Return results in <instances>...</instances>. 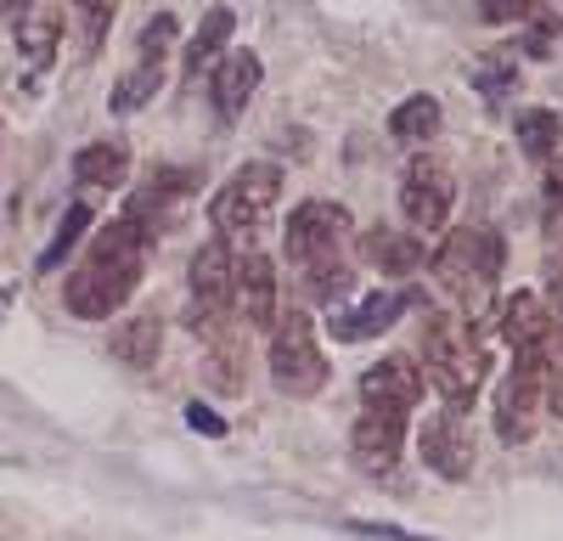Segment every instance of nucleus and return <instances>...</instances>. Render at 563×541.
<instances>
[{
	"label": "nucleus",
	"instance_id": "nucleus-1",
	"mask_svg": "<svg viewBox=\"0 0 563 541\" xmlns=\"http://www.w3.org/2000/svg\"><path fill=\"white\" fill-rule=\"evenodd\" d=\"M147 243L153 238L141 232L130 214L102 225L97 243H90V254L79 260V270L68 277V294H63L68 316H79V322H108V316L135 294L141 270H147Z\"/></svg>",
	"mask_w": 563,
	"mask_h": 541
},
{
	"label": "nucleus",
	"instance_id": "nucleus-2",
	"mask_svg": "<svg viewBox=\"0 0 563 541\" xmlns=\"http://www.w3.org/2000/svg\"><path fill=\"white\" fill-rule=\"evenodd\" d=\"M288 265L305 277V288L327 305H344V294L355 288L350 270V209L310 198L288 214Z\"/></svg>",
	"mask_w": 563,
	"mask_h": 541
},
{
	"label": "nucleus",
	"instance_id": "nucleus-3",
	"mask_svg": "<svg viewBox=\"0 0 563 541\" xmlns=\"http://www.w3.org/2000/svg\"><path fill=\"white\" fill-rule=\"evenodd\" d=\"M422 361H429V384L467 412V400L485 384V355L467 333V322L456 310H429L422 316Z\"/></svg>",
	"mask_w": 563,
	"mask_h": 541
},
{
	"label": "nucleus",
	"instance_id": "nucleus-4",
	"mask_svg": "<svg viewBox=\"0 0 563 541\" xmlns=\"http://www.w3.org/2000/svg\"><path fill=\"white\" fill-rule=\"evenodd\" d=\"M496 270H501V238L496 232H456L434 254L440 288L462 305V322H479L496 299Z\"/></svg>",
	"mask_w": 563,
	"mask_h": 541
},
{
	"label": "nucleus",
	"instance_id": "nucleus-5",
	"mask_svg": "<svg viewBox=\"0 0 563 541\" xmlns=\"http://www.w3.org/2000/svg\"><path fill=\"white\" fill-rule=\"evenodd\" d=\"M276 203H282V169H276V164H243V169L214 192L209 220L220 225L225 243H231V238H238V243H254L265 225H271Z\"/></svg>",
	"mask_w": 563,
	"mask_h": 541
},
{
	"label": "nucleus",
	"instance_id": "nucleus-6",
	"mask_svg": "<svg viewBox=\"0 0 563 541\" xmlns=\"http://www.w3.org/2000/svg\"><path fill=\"white\" fill-rule=\"evenodd\" d=\"M271 384L294 400H310L327 389V361L316 344V322L310 310H288L271 322Z\"/></svg>",
	"mask_w": 563,
	"mask_h": 541
},
{
	"label": "nucleus",
	"instance_id": "nucleus-7",
	"mask_svg": "<svg viewBox=\"0 0 563 541\" xmlns=\"http://www.w3.org/2000/svg\"><path fill=\"white\" fill-rule=\"evenodd\" d=\"M547 373H552V361L547 350H519V367H512V378L501 384V400H496V434L507 445H519L536 434L541 423V389H547Z\"/></svg>",
	"mask_w": 563,
	"mask_h": 541
},
{
	"label": "nucleus",
	"instance_id": "nucleus-8",
	"mask_svg": "<svg viewBox=\"0 0 563 541\" xmlns=\"http://www.w3.org/2000/svg\"><path fill=\"white\" fill-rule=\"evenodd\" d=\"M406 418L411 412H400V406H378V400H366V412L355 418V429H350V463L361 468V474H395V463H400V451H406Z\"/></svg>",
	"mask_w": 563,
	"mask_h": 541
},
{
	"label": "nucleus",
	"instance_id": "nucleus-9",
	"mask_svg": "<svg viewBox=\"0 0 563 541\" xmlns=\"http://www.w3.org/2000/svg\"><path fill=\"white\" fill-rule=\"evenodd\" d=\"M417 457H422V468L440 474V479H467V474H474L479 445H474V429H467L462 406H445L440 418H429L417 429Z\"/></svg>",
	"mask_w": 563,
	"mask_h": 541
},
{
	"label": "nucleus",
	"instance_id": "nucleus-10",
	"mask_svg": "<svg viewBox=\"0 0 563 541\" xmlns=\"http://www.w3.org/2000/svg\"><path fill=\"white\" fill-rule=\"evenodd\" d=\"M451 203H456V180L440 158H411L406 164V180H400V209L411 225L422 232H440L451 220Z\"/></svg>",
	"mask_w": 563,
	"mask_h": 541
},
{
	"label": "nucleus",
	"instance_id": "nucleus-11",
	"mask_svg": "<svg viewBox=\"0 0 563 541\" xmlns=\"http://www.w3.org/2000/svg\"><path fill=\"white\" fill-rule=\"evenodd\" d=\"M231 243L225 238H209L198 254H192V270H186V283H192V299H198V316L192 322H209V316H231Z\"/></svg>",
	"mask_w": 563,
	"mask_h": 541
},
{
	"label": "nucleus",
	"instance_id": "nucleus-12",
	"mask_svg": "<svg viewBox=\"0 0 563 541\" xmlns=\"http://www.w3.org/2000/svg\"><path fill=\"white\" fill-rule=\"evenodd\" d=\"M231 310H238L243 328H271L276 322V265L265 254H243L231 270Z\"/></svg>",
	"mask_w": 563,
	"mask_h": 541
},
{
	"label": "nucleus",
	"instance_id": "nucleus-13",
	"mask_svg": "<svg viewBox=\"0 0 563 541\" xmlns=\"http://www.w3.org/2000/svg\"><path fill=\"white\" fill-rule=\"evenodd\" d=\"M400 310H406V294H366L355 305H339L333 316H327V333H333L339 344H361V339H378L384 328L400 322Z\"/></svg>",
	"mask_w": 563,
	"mask_h": 541
},
{
	"label": "nucleus",
	"instance_id": "nucleus-14",
	"mask_svg": "<svg viewBox=\"0 0 563 541\" xmlns=\"http://www.w3.org/2000/svg\"><path fill=\"white\" fill-rule=\"evenodd\" d=\"M361 400H378V406H400V412H411V406L422 400V361L384 355L378 367L361 373Z\"/></svg>",
	"mask_w": 563,
	"mask_h": 541
},
{
	"label": "nucleus",
	"instance_id": "nucleus-15",
	"mask_svg": "<svg viewBox=\"0 0 563 541\" xmlns=\"http://www.w3.org/2000/svg\"><path fill=\"white\" fill-rule=\"evenodd\" d=\"M260 57L254 52H231L220 68H214V79H209V102H214V113L231 124V119H243V108L254 102V90H260Z\"/></svg>",
	"mask_w": 563,
	"mask_h": 541
},
{
	"label": "nucleus",
	"instance_id": "nucleus-16",
	"mask_svg": "<svg viewBox=\"0 0 563 541\" xmlns=\"http://www.w3.org/2000/svg\"><path fill=\"white\" fill-rule=\"evenodd\" d=\"M361 260L372 270H384V277H411V270H422L429 249H422V238L400 232V225H372V232L361 238Z\"/></svg>",
	"mask_w": 563,
	"mask_h": 541
},
{
	"label": "nucleus",
	"instance_id": "nucleus-17",
	"mask_svg": "<svg viewBox=\"0 0 563 541\" xmlns=\"http://www.w3.org/2000/svg\"><path fill=\"white\" fill-rule=\"evenodd\" d=\"M501 339L512 344V350H547V339H552V310H547V299L541 294H507L501 305Z\"/></svg>",
	"mask_w": 563,
	"mask_h": 541
},
{
	"label": "nucleus",
	"instance_id": "nucleus-18",
	"mask_svg": "<svg viewBox=\"0 0 563 541\" xmlns=\"http://www.w3.org/2000/svg\"><path fill=\"white\" fill-rule=\"evenodd\" d=\"M113 361H124L130 373H147L153 361H158V350H164V322H158V310H135V316H124V322L113 328Z\"/></svg>",
	"mask_w": 563,
	"mask_h": 541
},
{
	"label": "nucleus",
	"instance_id": "nucleus-19",
	"mask_svg": "<svg viewBox=\"0 0 563 541\" xmlns=\"http://www.w3.org/2000/svg\"><path fill=\"white\" fill-rule=\"evenodd\" d=\"M180 203H186V175H158V187L135 192V203H130V220H135L147 238H158V232H169V225H175Z\"/></svg>",
	"mask_w": 563,
	"mask_h": 541
},
{
	"label": "nucleus",
	"instance_id": "nucleus-20",
	"mask_svg": "<svg viewBox=\"0 0 563 541\" xmlns=\"http://www.w3.org/2000/svg\"><path fill=\"white\" fill-rule=\"evenodd\" d=\"M74 180H85V187H124L130 180V147L124 142H90L74 153Z\"/></svg>",
	"mask_w": 563,
	"mask_h": 541
},
{
	"label": "nucleus",
	"instance_id": "nucleus-21",
	"mask_svg": "<svg viewBox=\"0 0 563 541\" xmlns=\"http://www.w3.org/2000/svg\"><path fill=\"white\" fill-rule=\"evenodd\" d=\"M164 90V57H153V52H135V68L113 85V97H108V108L113 113H141L153 97Z\"/></svg>",
	"mask_w": 563,
	"mask_h": 541
},
{
	"label": "nucleus",
	"instance_id": "nucleus-22",
	"mask_svg": "<svg viewBox=\"0 0 563 541\" xmlns=\"http://www.w3.org/2000/svg\"><path fill=\"white\" fill-rule=\"evenodd\" d=\"M231 34H238L231 7H209L203 23H198V34H192V45H186V74H203V63H214L225 45H231Z\"/></svg>",
	"mask_w": 563,
	"mask_h": 541
},
{
	"label": "nucleus",
	"instance_id": "nucleus-23",
	"mask_svg": "<svg viewBox=\"0 0 563 541\" xmlns=\"http://www.w3.org/2000/svg\"><path fill=\"white\" fill-rule=\"evenodd\" d=\"M440 102L434 97H406L395 113H389V135H395V142H406V147H422V142H429V135L440 130Z\"/></svg>",
	"mask_w": 563,
	"mask_h": 541
},
{
	"label": "nucleus",
	"instance_id": "nucleus-24",
	"mask_svg": "<svg viewBox=\"0 0 563 541\" xmlns=\"http://www.w3.org/2000/svg\"><path fill=\"white\" fill-rule=\"evenodd\" d=\"M57 34H63V18H57L52 7H40V12H29V18L18 23V45H23L29 68H52V57H57Z\"/></svg>",
	"mask_w": 563,
	"mask_h": 541
},
{
	"label": "nucleus",
	"instance_id": "nucleus-25",
	"mask_svg": "<svg viewBox=\"0 0 563 541\" xmlns=\"http://www.w3.org/2000/svg\"><path fill=\"white\" fill-rule=\"evenodd\" d=\"M512 135H519V153L530 158H552L558 142H563V119L552 108H525L519 119H512Z\"/></svg>",
	"mask_w": 563,
	"mask_h": 541
},
{
	"label": "nucleus",
	"instance_id": "nucleus-26",
	"mask_svg": "<svg viewBox=\"0 0 563 541\" xmlns=\"http://www.w3.org/2000/svg\"><path fill=\"white\" fill-rule=\"evenodd\" d=\"M85 225H90V203H74V209H68V214L57 220V238L40 249V270H57V265L68 260V249H74V243L85 238Z\"/></svg>",
	"mask_w": 563,
	"mask_h": 541
},
{
	"label": "nucleus",
	"instance_id": "nucleus-27",
	"mask_svg": "<svg viewBox=\"0 0 563 541\" xmlns=\"http://www.w3.org/2000/svg\"><path fill=\"white\" fill-rule=\"evenodd\" d=\"M512 85H519V63H512V57L490 52V57L474 63V90H485V102H501Z\"/></svg>",
	"mask_w": 563,
	"mask_h": 541
},
{
	"label": "nucleus",
	"instance_id": "nucleus-28",
	"mask_svg": "<svg viewBox=\"0 0 563 541\" xmlns=\"http://www.w3.org/2000/svg\"><path fill=\"white\" fill-rule=\"evenodd\" d=\"M74 18H79V34H85V52H102V40L119 18V0H74Z\"/></svg>",
	"mask_w": 563,
	"mask_h": 541
},
{
	"label": "nucleus",
	"instance_id": "nucleus-29",
	"mask_svg": "<svg viewBox=\"0 0 563 541\" xmlns=\"http://www.w3.org/2000/svg\"><path fill=\"white\" fill-rule=\"evenodd\" d=\"M525 23H530V29L519 34V45H525L530 57H552V52H558V18H552L547 7H536Z\"/></svg>",
	"mask_w": 563,
	"mask_h": 541
},
{
	"label": "nucleus",
	"instance_id": "nucleus-30",
	"mask_svg": "<svg viewBox=\"0 0 563 541\" xmlns=\"http://www.w3.org/2000/svg\"><path fill=\"white\" fill-rule=\"evenodd\" d=\"M169 45H175V18H169V12L147 18V29H141V40H135V52H153V57H169Z\"/></svg>",
	"mask_w": 563,
	"mask_h": 541
},
{
	"label": "nucleus",
	"instance_id": "nucleus-31",
	"mask_svg": "<svg viewBox=\"0 0 563 541\" xmlns=\"http://www.w3.org/2000/svg\"><path fill=\"white\" fill-rule=\"evenodd\" d=\"M490 23H525L530 12H536V0H485V7H479Z\"/></svg>",
	"mask_w": 563,
	"mask_h": 541
},
{
	"label": "nucleus",
	"instance_id": "nucleus-32",
	"mask_svg": "<svg viewBox=\"0 0 563 541\" xmlns=\"http://www.w3.org/2000/svg\"><path fill=\"white\" fill-rule=\"evenodd\" d=\"M547 310H552V333H563V260L547 270Z\"/></svg>",
	"mask_w": 563,
	"mask_h": 541
},
{
	"label": "nucleus",
	"instance_id": "nucleus-33",
	"mask_svg": "<svg viewBox=\"0 0 563 541\" xmlns=\"http://www.w3.org/2000/svg\"><path fill=\"white\" fill-rule=\"evenodd\" d=\"M186 423H192L198 434H225V418H220V412H209L203 400H192V406H186Z\"/></svg>",
	"mask_w": 563,
	"mask_h": 541
},
{
	"label": "nucleus",
	"instance_id": "nucleus-34",
	"mask_svg": "<svg viewBox=\"0 0 563 541\" xmlns=\"http://www.w3.org/2000/svg\"><path fill=\"white\" fill-rule=\"evenodd\" d=\"M350 530H361V536H378V541H429V536H406V530H395V525H350Z\"/></svg>",
	"mask_w": 563,
	"mask_h": 541
},
{
	"label": "nucleus",
	"instance_id": "nucleus-35",
	"mask_svg": "<svg viewBox=\"0 0 563 541\" xmlns=\"http://www.w3.org/2000/svg\"><path fill=\"white\" fill-rule=\"evenodd\" d=\"M558 192H563V158L547 169V198H558Z\"/></svg>",
	"mask_w": 563,
	"mask_h": 541
},
{
	"label": "nucleus",
	"instance_id": "nucleus-36",
	"mask_svg": "<svg viewBox=\"0 0 563 541\" xmlns=\"http://www.w3.org/2000/svg\"><path fill=\"white\" fill-rule=\"evenodd\" d=\"M547 203H552V220H563V192H558V198H547Z\"/></svg>",
	"mask_w": 563,
	"mask_h": 541
},
{
	"label": "nucleus",
	"instance_id": "nucleus-37",
	"mask_svg": "<svg viewBox=\"0 0 563 541\" xmlns=\"http://www.w3.org/2000/svg\"><path fill=\"white\" fill-rule=\"evenodd\" d=\"M558 412H563V389H558Z\"/></svg>",
	"mask_w": 563,
	"mask_h": 541
}]
</instances>
